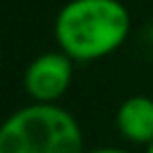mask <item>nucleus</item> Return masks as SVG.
<instances>
[{"instance_id":"nucleus-1","label":"nucleus","mask_w":153,"mask_h":153,"mask_svg":"<svg viewBox=\"0 0 153 153\" xmlns=\"http://www.w3.org/2000/svg\"><path fill=\"white\" fill-rule=\"evenodd\" d=\"M131 29L129 10L120 0H69L55 17V41L74 62L112 55Z\"/></svg>"},{"instance_id":"nucleus-2","label":"nucleus","mask_w":153,"mask_h":153,"mask_svg":"<svg viewBox=\"0 0 153 153\" xmlns=\"http://www.w3.org/2000/svg\"><path fill=\"white\" fill-rule=\"evenodd\" d=\"M0 153H84V134L65 108L33 103L0 124Z\"/></svg>"},{"instance_id":"nucleus-3","label":"nucleus","mask_w":153,"mask_h":153,"mask_svg":"<svg viewBox=\"0 0 153 153\" xmlns=\"http://www.w3.org/2000/svg\"><path fill=\"white\" fill-rule=\"evenodd\" d=\"M74 76V60L62 53H43L33 57L24 72V88L33 103H57Z\"/></svg>"},{"instance_id":"nucleus-4","label":"nucleus","mask_w":153,"mask_h":153,"mask_svg":"<svg viewBox=\"0 0 153 153\" xmlns=\"http://www.w3.org/2000/svg\"><path fill=\"white\" fill-rule=\"evenodd\" d=\"M115 124L127 141L148 146L153 141V98L151 96L124 98L117 108Z\"/></svg>"},{"instance_id":"nucleus-5","label":"nucleus","mask_w":153,"mask_h":153,"mask_svg":"<svg viewBox=\"0 0 153 153\" xmlns=\"http://www.w3.org/2000/svg\"><path fill=\"white\" fill-rule=\"evenodd\" d=\"M84 153H131V151H124V148H112V146H105V148H96V151H84Z\"/></svg>"},{"instance_id":"nucleus-6","label":"nucleus","mask_w":153,"mask_h":153,"mask_svg":"<svg viewBox=\"0 0 153 153\" xmlns=\"http://www.w3.org/2000/svg\"><path fill=\"white\" fill-rule=\"evenodd\" d=\"M146 153H153V141H151V143L146 146Z\"/></svg>"}]
</instances>
